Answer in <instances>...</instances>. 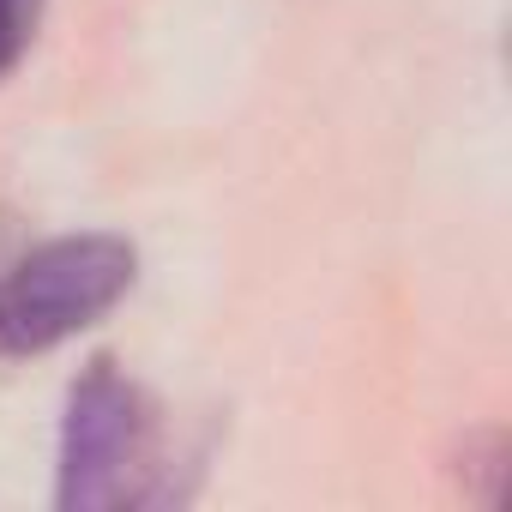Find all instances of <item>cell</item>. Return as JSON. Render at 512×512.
I'll list each match as a JSON object with an SVG mask.
<instances>
[{
    "instance_id": "3",
    "label": "cell",
    "mask_w": 512,
    "mask_h": 512,
    "mask_svg": "<svg viewBox=\"0 0 512 512\" xmlns=\"http://www.w3.org/2000/svg\"><path fill=\"white\" fill-rule=\"evenodd\" d=\"M37 19H43V0H0V79H7L19 67V55L31 49Z\"/></svg>"
},
{
    "instance_id": "1",
    "label": "cell",
    "mask_w": 512,
    "mask_h": 512,
    "mask_svg": "<svg viewBox=\"0 0 512 512\" xmlns=\"http://www.w3.org/2000/svg\"><path fill=\"white\" fill-rule=\"evenodd\" d=\"M163 422L151 392L109 356L85 362L67 386L61 410V464H55V506L61 512H103V506H145L157 500L163 476Z\"/></svg>"
},
{
    "instance_id": "2",
    "label": "cell",
    "mask_w": 512,
    "mask_h": 512,
    "mask_svg": "<svg viewBox=\"0 0 512 512\" xmlns=\"http://www.w3.org/2000/svg\"><path fill=\"white\" fill-rule=\"evenodd\" d=\"M139 284V247L115 229L49 235L0 272V362L49 356L91 332Z\"/></svg>"
}]
</instances>
